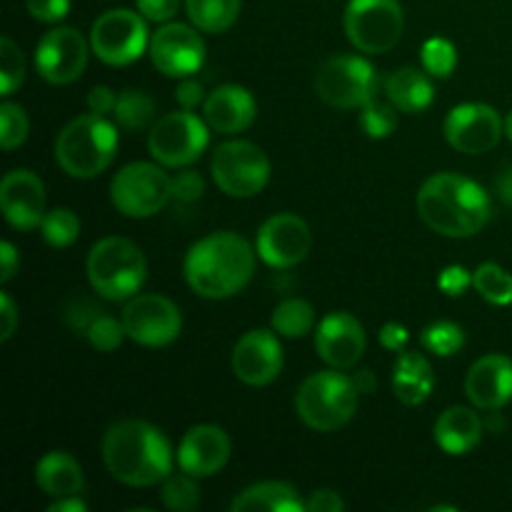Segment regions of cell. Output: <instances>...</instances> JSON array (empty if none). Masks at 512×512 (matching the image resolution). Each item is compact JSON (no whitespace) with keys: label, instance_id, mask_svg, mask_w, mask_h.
Instances as JSON below:
<instances>
[{"label":"cell","instance_id":"1","mask_svg":"<svg viewBox=\"0 0 512 512\" xmlns=\"http://www.w3.org/2000/svg\"><path fill=\"white\" fill-rule=\"evenodd\" d=\"M108 473L130 488H150L173 473V450L163 430L145 420H120L103 438Z\"/></svg>","mask_w":512,"mask_h":512},{"label":"cell","instance_id":"2","mask_svg":"<svg viewBox=\"0 0 512 512\" xmlns=\"http://www.w3.org/2000/svg\"><path fill=\"white\" fill-rule=\"evenodd\" d=\"M418 215L445 238H470L488 225L493 203L485 188L458 173H438L418 190Z\"/></svg>","mask_w":512,"mask_h":512},{"label":"cell","instance_id":"3","mask_svg":"<svg viewBox=\"0 0 512 512\" xmlns=\"http://www.w3.org/2000/svg\"><path fill=\"white\" fill-rule=\"evenodd\" d=\"M255 255L238 233H213L193 245L185 255V280L200 298L225 300L238 295L255 273Z\"/></svg>","mask_w":512,"mask_h":512},{"label":"cell","instance_id":"4","mask_svg":"<svg viewBox=\"0 0 512 512\" xmlns=\"http://www.w3.org/2000/svg\"><path fill=\"white\" fill-rule=\"evenodd\" d=\"M118 150V130L103 115H80L60 130L55 140V160L70 178H98L113 163Z\"/></svg>","mask_w":512,"mask_h":512},{"label":"cell","instance_id":"5","mask_svg":"<svg viewBox=\"0 0 512 512\" xmlns=\"http://www.w3.org/2000/svg\"><path fill=\"white\" fill-rule=\"evenodd\" d=\"M360 393L353 378L340 370H325L305 380L295 395L298 418L318 433H333L353 420Z\"/></svg>","mask_w":512,"mask_h":512},{"label":"cell","instance_id":"6","mask_svg":"<svg viewBox=\"0 0 512 512\" xmlns=\"http://www.w3.org/2000/svg\"><path fill=\"white\" fill-rule=\"evenodd\" d=\"M145 255L133 240L103 238L90 248L88 280L95 293L105 300H130L145 283Z\"/></svg>","mask_w":512,"mask_h":512},{"label":"cell","instance_id":"7","mask_svg":"<svg viewBox=\"0 0 512 512\" xmlns=\"http://www.w3.org/2000/svg\"><path fill=\"white\" fill-rule=\"evenodd\" d=\"M315 95L338 110L363 108L378 93L375 68L360 55H335L315 73Z\"/></svg>","mask_w":512,"mask_h":512},{"label":"cell","instance_id":"8","mask_svg":"<svg viewBox=\"0 0 512 512\" xmlns=\"http://www.w3.org/2000/svg\"><path fill=\"white\" fill-rule=\"evenodd\" d=\"M215 185L230 198H253L270 180V160L263 148L250 140H228L218 145L210 163Z\"/></svg>","mask_w":512,"mask_h":512},{"label":"cell","instance_id":"9","mask_svg":"<svg viewBox=\"0 0 512 512\" xmlns=\"http://www.w3.org/2000/svg\"><path fill=\"white\" fill-rule=\"evenodd\" d=\"M405 15L398 0H350L345 10V33L360 53L380 55L403 38Z\"/></svg>","mask_w":512,"mask_h":512},{"label":"cell","instance_id":"10","mask_svg":"<svg viewBox=\"0 0 512 512\" xmlns=\"http://www.w3.org/2000/svg\"><path fill=\"white\" fill-rule=\"evenodd\" d=\"M110 200L128 218H153L173 200L170 178L155 163H130L115 173Z\"/></svg>","mask_w":512,"mask_h":512},{"label":"cell","instance_id":"11","mask_svg":"<svg viewBox=\"0 0 512 512\" xmlns=\"http://www.w3.org/2000/svg\"><path fill=\"white\" fill-rule=\"evenodd\" d=\"M210 125L198 115L183 110V113H168L155 120L148 133V150L165 168H183L195 163L208 148Z\"/></svg>","mask_w":512,"mask_h":512},{"label":"cell","instance_id":"12","mask_svg":"<svg viewBox=\"0 0 512 512\" xmlns=\"http://www.w3.org/2000/svg\"><path fill=\"white\" fill-rule=\"evenodd\" d=\"M148 45V25L133 10H108L90 30V48L108 65L135 63Z\"/></svg>","mask_w":512,"mask_h":512},{"label":"cell","instance_id":"13","mask_svg":"<svg viewBox=\"0 0 512 512\" xmlns=\"http://www.w3.org/2000/svg\"><path fill=\"white\" fill-rule=\"evenodd\" d=\"M123 325L130 340L145 348L170 345L183 330L180 308L165 295H133L123 308Z\"/></svg>","mask_w":512,"mask_h":512},{"label":"cell","instance_id":"14","mask_svg":"<svg viewBox=\"0 0 512 512\" xmlns=\"http://www.w3.org/2000/svg\"><path fill=\"white\" fill-rule=\"evenodd\" d=\"M90 50L93 48L83 38V33L68 28V25H60L40 38L38 48H35V65L50 85H68L83 75Z\"/></svg>","mask_w":512,"mask_h":512},{"label":"cell","instance_id":"15","mask_svg":"<svg viewBox=\"0 0 512 512\" xmlns=\"http://www.w3.org/2000/svg\"><path fill=\"white\" fill-rule=\"evenodd\" d=\"M505 135V120L485 103L455 105L445 118V140L458 153L483 155L493 150Z\"/></svg>","mask_w":512,"mask_h":512},{"label":"cell","instance_id":"16","mask_svg":"<svg viewBox=\"0 0 512 512\" xmlns=\"http://www.w3.org/2000/svg\"><path fill=\"white\" fill-rule=\"evenodd\" d=\"M310 245H313V235H310L308 223L293 213H278L265 220L255 240L260 260L275 270L295 268L303 263L310 253Z\"/></svg>","mask_w":512,"mask_h":512},{"label":"cell","instance_id":"17","mask_svg":"<svg viewBox=\"0 0 512 512\" xmlns=\"http://www.w3.org/2000/svg\"><path fill=\"white\" fill-rule=\"evenodd\" d=\"M150 60L168 78H190L205 63V43L198 28L165 23L150 38Z\"/></svg>","mask_w":512,"mask_h":512},{"label":"cell","instance_id":"18","mask_svg":"<svg viewBox=\"0 0 512 512\" xmlns=\"http://www.w3.org/2000/svg\"><path fill=\"white\" fill-rule=\"evenodd\" d=\"M233 373L240 383L263 388L270 385L283 370V345L275 330H250L235 343Z\"/></svg>","mask_w":512,"mask_h":512},{"label":"cell","instance_id":"19","mask_svg":"<svg viewBox=\"0 0 512 512\" xmlns=\"http://www.w3.org/2000/svg\"><path fill=\"white\" fill-rule=\"evenodd\" d=\"M315 350L330 368H355L365 353L363 323L350 313H328L315 328Z\"/></svg>","mask_w":512,"mask_h":512},{"label":"cell","instance_id":"20","mask_svg":"<svg viewBox=\"0 0 512 512\" xmlns=\"http://www.w3.org/2000/svg\"><path fill=\"white\" fill-rule=\"evenodd\" d=\"M0 208L15 230L40 228L45 218V185L33 170H10L0 183Z\"/></svg>","mask_w":512,"mask_h":512},{"label":"cell","instance_id":"21","mask_svg":"<svg viewBox=\"0 0 512 512\" xmlns=\"http://www.w3.org/2000/svg\"><path fill=\"white\" fill-rule=\"evenodd\" d=\"M228 433L218 425H195L183 435L178 448V465L193 478H213L230 460Z\"/></svg>","mask_w":512,"mask_h":512},{"label":"cell","instance_id":"22","mask_svg":"<svg viewBox=\"0 0 512 512\" xmlns=\"http://www.w3.org/2000/svg\"><path fill=\"white\" fill-rule=\"evenodd\" d=\"M465 395L475 408L500 410L512 400V360L508 355H485L475 360L465 378Z\"/></svg>","mask_w":512,"mask_h":512},{"label":"cell","instance_id":"23","mask_svg":"<svg viewBox=\"0 0 512 512\" xmlns=\"http://www.w3.org/2000/svg\"><path fill=\"white\" fill-rule=\"evenodd\" d=\"M205 123L223 135H235L248 130L255 123V98L243 85H220L203 103Z\"/></svg>","mask_w":512,"mask_h":512},{"label":"cell","instance_id":"24","mask_svg":"<svg viewBox=\"0 0 512 512\" xmlns=\"http://www.w3.org/2000/svg\"><path fill=\"white\" fill-rule=\"evenodd\" d=\"M435 388V373L428 358L413 350L398 353L393 365V393L408 408L425 403Z\"/></svg>","mask_w":512,"mask_h":512},{"label":"cell","instance_id":"25","mask_svg":"<svg viewBox=\"0 0 512 512\" xmlns=\"http://www.w3.org/2000/svg\"><path fill=\"white\" fill-rule=\"evenodd\" d=\"M483 428V420L475 410L455 405V408H448L435 420L433 435L440 450H445L448 455H465L480 443Z\"/></svg>","mask_w":512,"mask_h":512},{"label":"cell","instance_id":"26","mask_svg":"<svg viewBox=\"0 0 512 512\" xmlns=\"http://www.w3.org/2000/svg\"><path fill=\"white\" fill-rule=\"evenodd\" d=\"M35 483L50 498H70V495L83 493V468L73 455L53 450V453L43 455L35 465Z\"/></svg>","mask_w":512,"mask_h":512},{"label":"cell","instance_id":"27","mask_svg":"<svg viewBox=\"0 0 512 512\" xmlns=\"http://www.w3.org/2000/svg\"><path fill=\"white\" fill-rule=\"evenodd\" d=\"M233 512H303L305 500L300 498L298 490L288 483H278V480H268V483H258L245 488L243 493L235 495L230 503Z\"/></svg>","mask_w":512,"mask_h":512},{"label":"cell","instance_id":"28","mask_svg":"<svg viewBox=\"0 0 512 512\" xmlns=\"http://www.w3.org/2000/svg\"><path fill=\"white\" fill-rule=\"evenodd\" d=\"M385 93L388 100L403 113H420L433 103V83H430L428 70L420 68H400L385 80Z\"/></svg>","mask_w":512,"mask_h":512},{"label":"cell","instance_id":"29","mask_svg":"<svg viewBox=\"0 0 512 512\" xmlns=\"http://www.w3.org/2000/svg\"><path fill=\"white\" fill-rule=\"evenodd\" d=\"M243 0H185L190 23L203 33H225L233 28Z\"/></svg>","mask_w":512,"mask_h":512},{"label":"cell","instance_id":"30","mask_svg":"<svg viewBox=\"0 0 512 512\" xmlns=\"http://www.w3.org/2000/svg\"><path fill=\"white\" fill-rule=\"evenodd\" d=\"M270 325H273V330L280 338H303V335H308L315 328V310L308 300L288 298L273 310Z\"/></svg>","mask_w":512,"mask_h":512},{"label":"cell","instance_id":"31","mask_svg":"<svg viewBox=\"0 0 512 512\" xmlns=\"http://www.w3.org/2000/svg\"><path fill=\"white\" fill-rule=\"evenodd\" d=\"M155 118V103L148 93L143 90H125L118 95V105H115V123L120 128L130 130H143L153 123Z\"/></svg>","mask_w":512,"mask_h":512},{"label":"cell","instance_id":"32","mask_svg":"<svg viewBox=\"0 0 512 512\" xmlns=\"http://www.w3.org/2000/svg\"><path fill=\"white\" fill-rule=\"evenodd\" d=\"M473 288L493 305L512 303V275L495 263H483L475 270Z\"/></svg>","mask_w":512,"mask_h":512},{"label":"cell","instance_id":"33","mask_svg":"<svg viewBox=\"0 0 512 512\" xmlns=\"http://www.w3.org/2000/svg\"><path fill=\"white\" fill-rule=\"evenodd\" d=\"M40 233H43L45 243L53 245V248H68L78 240L80 220L73 210L55 208L45 213L43 223H40Z\"/></svg>","mask_w":512,"mask_h":512},{"label":"cell","instance_id":"34","mask_svg":"<svg viewBox=\"0 0 512 512\" xmlns=\"http://www.w3.org/2000/svg\"><path fill=\"white\" fill-rule=\"evenodd\" d=\"M420 343H423V348L428 353L440 355V358H450V355H455L465 345V333L460 325L450 323V320H438V323L428 325L420 333Z\"/></svg>","mask_w":512,"mask_h":512},{"label":"cell","instance_id":"35","mask_svg":"<svg viewBox=\"0 0 512 512\" xmlns=\"http://www.w3.org/2000/svg\"><path fill=\"white\" fill-rule=\"evenodd\" d=\"M193 475L180 473V475H168L163 480V490H160V498H163L165 508L175 512H190L200 505V488L195 485Z\"/></svg>","mask_w":512,"mask_h":512},{"label":"cell","instance_id":"36","mask_svg":"<svg viewBox=\"0 0 512 512\" xmlns=\"http://www.w3.org/2000/svg\"><path fill=\"white\" fill-rule=\"evenodd\" d=\"M393 103H383V100L373 98L360 108V128L375 140H383L398 128V113H395Z\"/></svg>","mask_w":512,"mask_h":512},{"label":"cell","instance_id":"37","mask_svg":"<svg viewBox=\"0 0 512 512\" xmlns=\"http://www.w3.org/2000/svg\"><path fill=\"white\" fill-rule=\"evenodd\" d=\"M28 130L30 123L25 110L18 103L5 100L0 105V145H3V150H15L18 145H23L28 138Z\"/></svg>","mask_w":512,"mask_h":512},{"label":"cell","instance_id":"38","mask_svg":"<svg viewBox=\"0 0 512 512\" xmlns=\"http://www.w3.org/2000/svg\"><path fill=\"white\" fill-rule=\"evenodd\" d=\"M423 68L428 70L433 78H450V73L458 65V50L450 40L445 38H430L423 45Z\"/></svg>","mask_w":512,"mask_h":512},{"label":"cell","instance_id":"39","mask_svg":"<svg viewBox=\"0 0 512 512\" xmlns=\"http://www.w3.org/2000/svg\"><path fill=\"white\" fill-rule=\"evenodd\" d=\"M85 335H88L90 345L95 350H100V353H113V350L120 348V343H123V338L128 333H125L123 320L118 323L110 315H95L88 323V328H85Z\"/></svg>","mask_w":512,"mask_h":512},{"label":"cell","instance_id":"40","mask_svg":"<svg viewBox=\"0 0 512 512\" xmlns=\"http://www.w3.org/2000/svg\"><path fill=\"white\" fill-rule=\"evenodd\" d=\"M25 78L23 50L10 38H0V80H3V95H13Z\"/></svg>","mask_w":512,"mask_h":512},{"label":"cell","instance_id":"41","mask_svg":"<svg viewBox=\"0 0 512 512\" xmlns=\"http://www.w3.org/2000/svg\"><path fill=\"white\" fill-rule=\"evenodd\" d=\"M170 190H173L175 203L190 205L203 198L205 180L195 170H185V173H178L175 178H170Z\"/></svg>","mask_w":512,"mask_h":512},{"label":"cell","instance_id":"42","mask_svg":"<svg viewBox=\"0 0 512 512\" xmlns=\"http://www.w3.org/2000/svg\"><path fill=\"white\" fill-rule=\"evenodd\" d=\"M25 8L40 23H60L68 15L70 0H25Z\"/></svg>","mask_w":512,"mask_h":512},{"label":"cell","instance_id":"43","mask_svg":"<svg viewBox=\"0 0 512 512\" xmlns=\"http://www.w3.org/2000/svg\"><path fill=\"white\" fill-rule=\"evenodd\" d=\"M438 285L445 295H450V298H460V295H465V290L473 285V273H468L463 265H450V268H445L443 273H440Z\"/></svg>","mask_w":512,"mask_h":512},{"label":"cell","instance_id":"44","mask_svg":"<svg viewBox=\"0 0 512 512\" xmlns=\"http://www.w3.org/2000/svg\"><path fill=\"white\" fill-rule=\"evenodd\" d=\"M138 10L145 20L168 23L180 10V0H138Z\"/></svg>","mask_w":512,"mask_h":512},{"label":"cell","instance_id":"45","mask_svg":"<svg viewBox=\"0 0 512 512\" xmlns=\"http://www.w3.org/2000/svg\"><path fill=\"white\" fill-rule=\"evenodd\" d=\"M175 100H178L185 110H195L200 103H205L203 85L193 78H183L178 88H175Z\"/></svg>","mask_w":512,"mask_h":512},{"label":"cell","instance_id":"46","mask_svg":"<svg viewBox=\"0 0 512 512\" xmlns=\"http://www.w3.org/2000/svg\"><path fill=\"white\" fill-rule=\"evenodd\" d=\"M380 338V345H383L385 350H393V353H403L405 345H408V328L400 323H385L383 328H380L378 333Z\"/></svg>","mask_w":512,"mask_h":512},{"label":"cell","instance_id":"47","mask_svg":"<svg viewBox=\"0 0 512 512\" xmlns=\"http://www.w3.org/2000/svg\"><path fill=\"white\" fill-rule=\"evenodd\" d=\"M308 512H340L345 510V500L335 490H315L310 500H305Z\"/></svg>","mask_w":512,"mask_h":512},{"label":"cell","instance_id":"48","mask_svg":"<svg viewBox=\"0 0 512 512\" xmlns=\"http://www.w3.org/2000/svg\"><path fill=\"white\" fill-rule=\"evenodd\" d=\"M115 105H118V95H115L108 85H98V88L90 90V95H88L90 113L103 115L105 118L108 113H115Z\"/></svg>","mask_w":512,"mask_h":512},{"label":"cell","instance_id":"49","mask_svg":"<svg viewBox=\"0 0 512 512\" xmlns=\"http://www.w3.org/2000/svg\"><path fill=\"white\" fill-rule=\"evenodd\" d=\"M0 320H3V328H0V340H3V343H8V340L13 338L15 328H18V308H15V303L10 300L8 293L0 295Z\"/></svg>","mask_w":512,"mask_h":512},{"label":"cell","instance_id":"50","mask_svg":"<svg viewBox=\"0 0 512 512\" xmlns=\"http://www.w3.org/2000/svg\"><path fill=\"white\" fill-rule=\"evenodd\" d=\"M0 260H3V273H0V280L8 283V280H13V275L18 273V265H20L18 250H15V245L8 243V240L0 245Z\"/></svg>","mask_w":512,"mask_h":512},{"label":"cell","instance_id":"51","mask_svg":"<svg viewBox=\"0 0 512 512\" xmlns=\"http://www.w3.org/2000/svg\"><path fill=\"white\" fill-rule=\"evenodd\" d=\"M495 190H498L500 200H503L505 205H512V165H508V168L498 175V180H495Z\"/></svg>","mask_w":512,"mask_h":512},{"label":"cell","instance_id":"52","mask_svg":"<svg viewBox=\"0 0 512 512\" xmlns=\"http://www.w3.org/2000/svg\"><path fill=\"white\" fill-rule=\"evenodd\" d=\"M85 510H88V505H85L78 495H70V498H58L48 508V512H85Z\"/></svg>","mask_w":512,"mask_h":512},{"label":"cell","instance_id":"53","mask_svg":"<svg viewBox=\"0 0 512 512\" xmlns=\"http://www.w3.org/2000/svg\"><path fill=\"white\" fill-rule=\"evenodd\" d=\"M353 385L358 388L360 395H370L375 390V375L373 370H360L353 375Z\"/></svg>","mask_w":512,"mask_h":512},{"label":"cell","instance_id":"54","mask_svg":"<svg viewBox=\"0 0 512 512\" xmlns=\"http://www.w3.org/2000/svg\"><path fill=\"white\" fill-rule=\"evenodd\" d=\"M505 135L512 140V110L508 113V118H505Z\"/></svg>","mask_w":512,"mask_h":512}]
</instances>
